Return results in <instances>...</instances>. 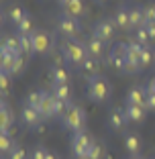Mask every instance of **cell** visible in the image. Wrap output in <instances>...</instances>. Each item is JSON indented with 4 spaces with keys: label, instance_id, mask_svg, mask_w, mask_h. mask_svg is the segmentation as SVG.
I'll return each instance as SVG.
<instances>
[{
    "label": "cell",
    "instance_id": "41",
    "mask_svg": "<svg viewBox=\"0 0 155 159\" xmlns=\"http://www.w3.org/2000/svg\"><path fill=\"white\" fill-rule=\"evenodd\" d=\"M147 110L155 112V92H149V90H147Z\"/></svg>",
    "mask_w": 155,
    "mask_h": 159
},
{
    "label": "cell",
    "instance_id": "8",
    "mask_svg": "<svg viewBox=\"0 0 155 159\" xmlns=\"http://www.w3.org/2000/svg\"><path fill=\"white\" fill-rule=\"evenodd\" d=\"M129 8H131L129 4H121V6L116 8V12L112 14V20H114V25H116V29H121V31H133V27H131V14H129Z\"/></svg>",
    "mask_w": 155,
    "mask_h": 159
},
{
    "label": "cell",
    "instance_id": "20",
    "mask_svg": "<svg viewBox=\"0 0 155 159\" xmlns=\"http://www.w3.org/2000/svg\"><path fill=\"white\" fill-rule=\"evenodd\" d=\"M51 94L59 100H66V102L71 104V98H74V90H71V84H51Z\"/></svg>",
    "mask_w": 155,
    "mask_h": 159
},
{
    "label": "cell",
    "instance_id": "43",
    "mask_svg": "<svg viewBox=\"0 0 155 159\" xmlns=\"http://www.w3.org/2000/svg\"><path fill=\"white\" fill-rule=\"evenodd\" d=\"M147 90H149V92H155V78H153V80H149V84H147Z\"/></svg>",
    "mask_w": 155,
    "mask_h": 159
},
{
    "label": "cell",
    "instance_id": "2",
    "mask_svg": "<svg viewBox=\"0 0 155 159\" xmlns=\"http://www.w3.org/2000/svg\"><path fill=\"white\" fill-rule=\"evenodd\" d=\"M110 92H112V86L108 82L104 75H92L88 78V86H86V94H88V98L96 104H102L110 98Z\"/></svg>",
    "mask_w": 155,
    "mask_h": 159
},
{
    "label": "cell",
    "instance_id": "44",
    "mask_svg": "<svg viewBox=\"0 0 155 159\" xmlns=\"http://www.w3.org/2000/svg\"><path fill=\"white\" fill-rule=\"evenodd\" d=\"M47 159H59V157H57L55 153H49V155H47Z\"/></svg>",
    "mask_w": 155,
    "mask_h": 159
},
{
    "label": "cell",
    "instance_id": "4",
    "mask_svg": "<svg viewBox=\"0 0 155 159\" xmlns=\"http://www.w3.org/2000/svg\"><path fill=\"white\" fill-rule=\"evenodd\" d=\"M80 31H82V25L78 19L70 16L67 12H61L57 16V33L59 35H63L67 39H74L75 35H80Z\"/></svg>",
    "mask_w": 155,
    "mask_h": 159
},
{
    "label": "cell",
    "instance_id": "24",
    "mask_svg": "<svg viewBox=\"0 0 155 159\" xmlns=\"http://www.w3.org/2000/svg\"><path fill=\"white\" fill-rule=\"evenodd\" d=\"M143 47H145V45H141V43H137V41L127 43V59L139 63V59H141V53H143ZM139 66H141V63H139Z\"/></svg>",
    "mask_w": 155,
    "mask_h": 159
},
{
    "label": "cell",
    "instance_id": "9",
    "mask_svg": "<svg viewBox=\"0 0 155 159\" xmlns=\"http://www.w3.org/2000/svg\"><path fill=\"white\" fill-rule=\"evenodd\" d=\"M125 104L147 106V86H133L125 96Z\"/></svg>",
    "mask_w": 155,
    "mask_h": 159
},
{
    "label": "cell",
    "instance_id": "13",
    "mask_svg": "<svg viewBox=\"0 0 155 159\" xmlns=\"http://www.w3.org/2000/svg\"><path fill=\"white\" fill-rule=\"evenodd\" d=\"M86 49H88V57H94V59H100V57L106 53V43L102 39L90 35L88 41H86Z\"/></svg>",
    "mask_w": 155,
    "mask_h": 159
},
{
    "label": "cell",
    "instance_id": "28",
    "mask_svg": "<svg viewBox=\"0 0 155 159\" xmlns=\"http://www.w3.org/2000/svg\"><path fill=\"white\" fill-rule=\"evenodd\" d=\"M19 37H21V55H25V57L35 55L33 37H31V35H19Z\"/></svg>",
    "mask_w": 155,
    "mask_h": 159
},
{
    "label": "cell",
    "instance_id": "23",
    "mask_svg": "<svg viewBox=\"0 0 155 159\" xmlns=\"http://www.w3.org/2000/svg\"><path fill=\"white\" fill-rule=\"evenodd\" d=\"M80 71H82L84 75H88V78H92V75H98V71H100V61L94 59V57H88V59L82 63Z\"/></svg>",
    "mask_w": 155,
    "mask_h": 159
},
{
    "label": "cell",
    "instance_id": "11",
    "mask_svg": "<svg viewBox=\"0 0 155 159\" xmlns=\"http://www.w3.org/2000/svg\"><path fill=\"white\" fill-rule=\"evenodd\" d=\"M41 120H43V116H41V112H39L37 108L27 106V104H25L23 110H21V122H23L25 126H31V129H35V126L41 125Z\"/></svg>",
    "mask_w": 155,
    "mask_h": 159
},
{
    "label": "cell",
    "instance_id": "3",
    "mask_svg": "<svg viewBox=\"0 0 155 159\" xmlns=\"http://www.w3.org/2000/svg\"><path fill=\"white\" fill-rule=\"evenodd\" d=\"M61 122H63V126H66L67 131L80 133V131H84V126H86V112L82 110L80 106L70 104V108H67V112L63 114Z\"/></svg>",
    "mask_w": 155,
    "mask_h": 159
},
{
    "label": "cell",
    "instance_id": "26",
    "mask_svg": "<svg viewBox=\"0 0 155 159\" xmlns=\"http://www.w3.org/2000/svg\"><path fill=\"white\" fill-rule=\"evenodd\" d=\"M43 92H45V90H31V92L25 96V104L39 110V106H41V102H43Z\"/></svg>",
    "mask_w": 155,
    "mask_h": 159
},
{
    "label": "cell",
    "instance_id": "40",
    "mask_svg": "<svg viewBox=\"0 0 155 159\" xmlns=\"http://www.w3.org/2000/svg\"><path fill=\"white\" fill-rule=\"evenodd\" d=\"M145 19H147V23L155 20V2H151V4L145 6Z\"/></svg>",
    "mask_w": 155,
    "mask_h": 159
},
{
    "label": "cell",
    "instance_id": "32",
    "mask_svg": "<svg viewBox=\"0 0 155 159\" xmlns=\"http://www.w3.org/2000/svg\"><path fill=\"white\" fill-rule=\"evenodd\" d=\"M88 157L90 159H104L106 157V149H104L100 143H92V145H90V151H88Z\"/></svg>",
    "mask_w": 155,
    "mask_h": 159
},
{
    "label": "cell",
    "instance_id": "46",
    "mask_svg": "<svg viewBox=\"0 0 155 159\" xmlns=\"http://www.w3.org/2000/svg\"><path fill=\"white\" fill-rule=\"evenodd\" d=\"M129 159H143V157H141V155H131Z\"/></svg>",
    "mask_w": 155,
    "mask_h": 159
},
{
    "label": "cell",
    "instance_id": "6",
    "mask_svg": "<svg viewBox=\"0 0 155 159\" xmlns=\"http://www.w3.org/2000/svg\"><path fill=\"white\" fill-rule=\"evenodd\" d=\"M92 143H94V141H92V137L86 131L74 133V137H71V153H74V157H84V155H88Z\"/></svg>",
    "mask_w": 155,
    "mask_h": 159
},
{
    "label": "cell",
    "instance_id": "15",
    "mask_svg": "<svg viewBox=\"0 0 155 159\" xmlns=\"http://www.w3.org/2000/svg\"><path fill=\"white\" fill-rule=\"evenodd\" d=\"M125 114H127L129 122H143L147 116V106H137V104H127L125 106Z\"/></svg>",
    "mask_w": 155,
    "mask_h": 159
},
{
    "label": "cell",
    "instance_id": "45",
    "mask_svg": "<svg viewBox=\"0 0 155 159\" xmlns=\"http://www.w3.org/2000/svg\"><path fill=\"white\" fill-rule=\"evenodd\" d=\"M57 2H59V4H61V6H66V4H67V2H70V0H57Z\"/></svg>",
    "mask_w": 155,
    "mask_h": 159
},
{
    "label": "cell",
    "instance_id": "25",
    "mask_svg": "<svg viewBox=\"0 0 155 159\" xmlns=\"http://www.w3.org/2000/svg\"><path fill=\"white\" fill-rule=\"evenodd\" d=\"M63 10H66L70 16H74V19H80L82 14H84V2H82V0H70V2L63 6Z\"/></svg>",
    "mask_w": 155,
    "mask_h": 159
},
{
    "label": "cell",
    "instance_id": "34",
    "mask_svg": "<svg viewBox=\"0 0 155 159\" xmlns=\"http://www.w3.org/2000/svg\"><path fill=\"white\" fill-rule=\"evenodd\" d=\"M10 80H12V75L8 74V71H2L0 74V92H2V96H6L10 90Z\"/></svg>",
    "mask_w": 155,
    "mask_h": 159
},
{
    "label": "cell",
    "instance_id": "31",
    "mask_svg": "<svg viewBox=\"0 0 155 159\" xmlns=\"http://www.w3.org/2000/svg\"><path fill=\"white\" fill-rule=\"evenodd\" d=\"M14 149V141L10 137V133H0V151L4 155H8Z\"/></svg>",
    "mask_w": 155,
    "mask_h": 159
},
{
    "label": "cell",
    "instance_id": "10",
    "mask_svg": "<svg viewBox=\"0 0 155 159\" xmlns=\"http://www.w3.org/2000/svg\"><path fill=\"white\" fill-rule=\"evenodd\" d=\"M108 61H110V66H112L114 70L122 71V67H125V63H127V45H122V43L114 45L112 51H110V55H108Z\"/></svg>",
    "mask_w": 155,
    "mask_h": 159
},
{
    "label": "cell",
    "instance_id": "29",
    "mask_svg": "<svg viewBox=\"0 0 155 159\" xmlns=\"http://www.w3.org/2000/svg\"><path fill=\"white\" fill-rule=\"evenodd\" d=\"M2 47H6V49L14 51L16 55H21V37L19 35H6L4 41H2Z\"/></svg>",
    "mask_w": 155,
    "mask_h": 159
},
{
    "label": "cell",
    "instance_id": "47",
    "mask_svg": "<svg viewBox=\"0 0 155 159\" xmlns=\"http://www.w3.org/2000/svg\"><path fill=\"white\" fill-rule=\"evenodd\" d=\"M94 2H98V4H104V2H108V0H94Z\"/></svg>",
    "mask_w": 155,
    "mask_h": 159
},
{
    "label": "cell",
    "instance_id": "17",
    "mask_svg": "<svg viewBox=\"0 0 155 159\" xmlns=\"http://www.w3.org/2000/svg\"><path fill=\"white\" fill-rule=\"evenodd\" d=\"M125 149L131 155H139L143 149V141L137 133H125Z\"/></svg>",
    "mask_w": 155,
    "mask_h": 159
},
{
    "label": "cell",
    "instance_id": "21",
    "mask_svg": "<svg viewBox=\"0 0 155 159\" xmlns=\"http://www.w3.org/2000/svg\"><path fill=\"white\" fill-rule=\"evenodd\" d=\"M16 59H19V55L14 51L6 49V47H0V67H2V71H8L10 74V70H12Z\"/></svg>",
    "mask_w": 155,
    "mask_h": 159
},
{
    "label": "cell",
    "instance_id": "35",
    "mask_svg": "<svg viewBox=\"0 0 155 159\" xmlns=\"http://www.w3.org/2000/svg\"><path fill=\"white\" fill-rule=\"evenodd\" d=\"M133 41H137V43H141V45H149V33L145 31V27H141V29H135V37H133Z\"/></svg>",
    "mask_w": 155,
    "mask_h": 159
},
{
    "label": "cell",
    "instance_id": "39",
    "mask_svg": "<svg viewBox=\"0 0 155 159\" xmlns=\"http://www.w3.org/2000/svg\"><path fill=\"white\" fill-rule=\"evenodd\" d=\"M23 70H25V55H19V59L14 61L12 70H10V75H14V74H21Z\"/></svg>",
    "mask_w": 155,
    "mask_h": 159
},
{
    "label": "cell",
    "instance_id": "42",
    "mask_svg": "<svg viewBox=\"0 0 155 159\" xmlns=\"http://www.w3.org/2000/svg\"><path fill=\"white\" fill-rule=\"evenodd\" d=\"M145 31L149 33V39H151V41H155V20L145 23Z\"/></svg>",
    "mask_w": 155,
    "mask_h": 159
},
{
    "label": "cell",
    "instance_id": "48",
    "mask_svg": "<svg viewBox=\"0 0 155 159\" xmlns=\"http://www.w3.org/2000/svg\"><path fill=\"white\" fill-rule=\"evenodd\" d=\"M75 159H90V157H88V155H84V157H75Z\"/></svg>",
    "mask_w": 155,
    "mask_h": 159
},
{
    "label": "cell",
    "instance_id": "7",
    "mask_svg": "<svg viewBox=\"0 0 155 159\" xmlns=\"http://www.w3.org/2000/svg\"><path fill=\"white\" fill-rule=\"evenodd\" d=\"M33 45H35V53L37 55H47L49 51L53 49V39L47 31H43V29H37L33 35Z\"/></svg>",
    "mask_w": 155,
    "mask_h": 159
},
{
    "label": "cell",
    "instance_id": "1",
    "mask_svg": "<svg viewBox=\"0 0 155 159\" xmlns=\"http://www.w3.org/2000/svg\"><path fill=\"white\" fill-rule=\"evenodd\" d=\"M61 55H63V59H66L70 66H74V67L80 70L82 63L88 59L86 43L78 41V39H66V41L61 43Z\"/></svg>",
    "mask_w": 155,
    "mask_h": 159
},
{
    "label": "cell",
    "instance_id": "12",
    "mask_svg": "<svg viewBox=\"0 0 155 159\" xmlns=\"http://www.w3.org/2000/svg\"><path fill=\"white\" fill-rule=\"evenodd\" d=\"M127 125H129V120H127V114H125V108H112L108 112V126H110V131H122Z\"/></svg>",
    "mask_w": 155,
    "mask_h": 159
},
{
    "label": "cell",
    "instance_id": "5",
    "mask_svg": "<svg viewBox=\"0 0 155 159\" xmlns=\"http://www.w3.org/2000/svg\"><path fill=\"white\" fill-rule=\"evenodd\" d=\"M116 31H118V29H116V25H114L112 16H104V19L96 20L94 27H92V35L98 37V39H102L104 43L112 41L114 35H116Z\"/></svg>",
    "mask_w": 155,
    "mask_h": 159
},
{
    "label": "cell",
    "instance_id": "38",
    "mask_svg": "<svg viewBox=\"0 0 155 159\" xmlns=\"http://www.w3.org/2000/svg\"><path fill=\"white\" fill-rule=\"evenodd\" d=\"M141 70H143V67L139 66V63H135V61H129V59H127V63H125V67H122V71H125V74H139Z\"/></svg>",
    "mask_w": 155,
    "mask_h": 159
},
{
    "label": "cell",
    "instance_id": "16",
    "mask_svg": "<svg viewBox=\"0 0 155 159\" xmlns=\"http://www.w3.org/2000/svg\"><path fill=\"white\" fill-rule=\"evenodd\" d=\"M129 14H131V27H133V31H135V29L145 27V23H147V19H145V6L133 4L131 8H129Z\"/></svg>",
    "mask_w": 155,
    "mask_h": 159
},
{
    "label": "cell",
    "instance_id": "37",
    "mask_svg": "<svg viewBox=\"0 0 155 159\" xmlns=\"http://www.w3.org/2000/svg\"><path fill=\"white\" fill-rule=\"evenodd\" d=\"M47 155H49V151L45 149V147H35L33 151H31V159H47Z\"/></svg>",
    "mask_w": 155,
    "mask_h": 159
},
{
    "label": "cell",
    "instance_id": "18",
    "mask_svg": "<svg viewBox=\"0 0 155 159\" xmlns=\"http://www.w3.org/2000/svg\"><path fill=\"white\" fill-rule=\"evenodd\" d=\"M12 112H10V106L2 100V104H0V131L2 133H10V129H12Z\"/></svg>",
    "mask_w": 155,
    "mask_h": 159
},
{
    "label": "cell",
    "instance_id": "30",
    "mask_svg": "<svg viewBox=\"0 0 155 159\" xmlns=\"http://www.w3.org/2000/svg\"><path fill=\"white\" fill-rule=\"evenodd\" d=\"M153 61H155V49H151L149 45H145V47H143V53H141L139 63H141V67L145 70V67H149Z\"/></svg>",
    "mask_w": 155,
    "mask_h": 159
},
{
    "label": "cell",
    "instance_id": "33",
    "mask_svg": "<svg viewBox=\"0 0 155 159\" xmlns=\"http://www.w3.org/2000/svg\"><path fill=\"white\" fill-rule=\"evenodd\" d=\"M55 98V96H53ZM67 108H70V102H66V100H59L55 98V102H53V110H55V116L63 118V114L67 112Z\"/></svg>",
    "mask_w": 155,
    "mask_h": 159
},
{
    "label": "cell",
    "instance_id": "22",
    "mask_svg": "<svg viewBox=\"0 0 155 159\" xmlns=\"http://www.w3.org/2000/svg\"><path fill=\"white\" fill-rule=\"evenodd\" d=\"M25 16H27V10L21 4H10L8 8H6V20H8L10 25H14V27H16Z\"/></svg>",
    "mask_w": 155,
    "mask_h": 159
},
{
    "label": "cell",
    "instance_id": "36",
    "mask_svg": "<svg viewBox=\"0 0 155 159\" xmlns=\"http://www.w3.org/2000/svg\"><path fill=\"white\" fill-rule=\"evenodd\" d=\"M6 159H31V155H27V151H25L23 147L14 145V149L6 155Z\"/></svg>",
    "mask_w": 155,
    "mask_h": 159
},
{
    "label": "cell",
    "instance_id": "14",
    "mask_svg": "<svg viewBox=\"0 0 155 159\" xmlns=\"http://www.w3.org/2000/svg\"><path fill=\"white\" fill-rule=\"evenodd\" d=\"M49 78H51V84H70V71L61 63H53L49 67Z\"/></svg>",
    "mask_w": 155,
    "mask_h": 159
},
{
    "label": "cell",
    "instance_id": "19",
    "mask_svg": "<svg viewBox=\"0 0 155 159\" xmlns=\"http://www.w3.org/2000/svg\"><path fill=\"white\" fill-rule=\"evenodd\" d=\"M53 102H55L53 94H51V92H43V102H41V106H39V112H41L43 120H47V118H53V116H55Z\"/></svg>",
    "mask_w": 155,
    "mask_h": 159
},
{
    "label": "cell",
    "instance_id": "27",
    "mask_svg": "<svg viewBox=\"0 0 155 159\" xmlns=\"http://www.w3.org/2000/svg\"><path fill=\"white\" fill-rule=\"evenodd\" d=\"M35 31H37V29H35V23H33V19H31L29 14L16 25V35H33Z\"/></svg>",
    "mask_w": 155,
    "mask_h": 159
}]
</instances>
